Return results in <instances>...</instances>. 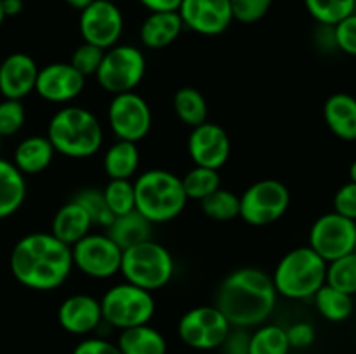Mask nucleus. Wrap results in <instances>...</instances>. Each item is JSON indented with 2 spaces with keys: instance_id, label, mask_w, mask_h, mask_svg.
<instances>
[{
  "instance_id": "obj_1",
  "label": "nucleus",
  "mask_w": 356,
  "mask_h": 354,
  "mask_svg": "<svg viewBox=\"0 0 356 354\" xmlns=\"http://www.w3.org/2000/svg\"><path fill=\"white\" fill-rule=\"evenodd\" d=\"M9 266L23 287L38 292L56 290L73 269L72 246L51 233H30L14 245Z\"/></svg>"
},
{
  "instance_id": "obj_2",
  "label": "nucleus",
  "mask_w": 356,
  "mask_h": 354,
  "mask_svg": "<svg viewBox=\"0 0 356 354\" xmlns=\"http://www.w3.org/2000/svg\"><path fill=\"white\" fill-rule=\"evenodd\" d=\"M277 298V288L270 274L257 267H240L221 281L214 305L232 326L250 328L270 318Z\"/></svg>"
},
{
  "instance_id": "obj_3",
  "label": "nucleus",
  "mask_w": 356,
  "mask_h": 354,
  "mask_svg": "<svg viewBox=\"0 0 356 354\" xmlns=\"http://www.w3.org/2000/svg\"><path fill=\"white\" fill-rule=\"evenodd\" d=\"M47 139L59 155L89 158L103 146V127L92 111L82 106H66L52 115Z\"/></svg>"
},
{
  "instance_id": "obj_4",
  "label": "nucleus",
  "mask_w": 356,
  "mask_h": 354,
  "mask_svg": "<svg viewBox=\"0 0 356 354\" xmlns=\"http://www.w3.org/2000/svg\"><path fill=\"white\" fill-rule=\"evenodd\" d=\"M136 210L152 224L174 221L186 207L181 177L163 169L143 172L134 183Z\"/></svg>"
},
{
  "instance_id": "obj_5",
  "label": "nucleus",
  "mask_w": 356,
  "mask_h": 354,
  "mask_svg": "<svg viewBox=\"0 0 356 354\" xmlns=\"http://www.w3.org/2000/svg\"><path fill=\"white\" fill-rule=\"evenodd\" d=\"M327 262L309 246H298L280 259L271 276L278 295L305 301L325 285Z\"/></svg>"
},
{
  "instance_id": "obj_6",
  "label": "nucleus",
  "mask_w": 356,
  "mask_h": 354,
  "mask_svg": "<svg viewBox=\"0 0 356 354\" xmlns=\"http://www.w3.org/2000/svg\"><path fill=\"white\" fill-rule=\"evenodd\" d=\"M174 259L160 243L148 239L122 252L120 273L127 283L148 292L160 290L174 276Z\"/></svg>"
},
{
  "instance_id": "obj_7",
  "label": "nucleus",
  "mask_w": 356,
  "mask_h": 354,
  "mask_svg": "<svg viewBox=\"0 0 356 354\" xmlns=\"http://www.w3.org/2000/svg\"><path fill=\"white\" fill-rule=\"evenodd\" d=\"M99 302L103 321L118 330L148 325L155 314V298L152 292L127 281L111 287Z\"/></svg>"
},
{
  "instance_id": "obj_8",
  "label": "nucleus",
  "mask_w": 356,
  "mask_h": 354,
  "mask_svg": "<svg viewBox=\"0 0 356 354\" xmlns=\"http://www.w3.org/2000/svg\"><path fill=\"white\" fill-rule=\"evenodd\" d=\"M146 73L145 54L134 45H113L106 49L96 76L97 83L110 94L132 92Z\"/></svg>"
},
{
  "instance_id": "obj_9",
  "label": "nucleus",
  "mask_w": 356,
  "mask_h": 354,
  "mask_svg": "<svg viewBox=\"0 0 356 354\" xmlns=\"http://www.w3.org/2000/svg\"><path fill=\"white\" fill-rule=\"evenodd\" d=\"M291 193L277 179H261L247 187L240 196V217L250 226H268L285 215Z\"/></svg>"
},
{
  "instance_id": "obj_10",
  "label": "nucleus",
  "mask_w": 356,
  "mask_h": 354,
  "mask_svg": "<svg viewBox=\"0 0 356 354\" xmlns=\"http://www.w3.org/2000/svg\"><path fill=\"white\" fill-rule=\"evenodd\" d=\"M73 267L94 280H106L120 273L122 248L108 235L89 233L72 245Z\"/></svg>"
},
{
  "instance_id": "obj_11",
  "label": "nucleus",
  "mask_w": 356,
  "mask_h": 354,
  "mask_svg": "<svg viewBox=\"0 0 356 354\" xmlns=\"http://www.w3.org/2000/svg\"><path fill=\"white\" fill-rule=\"evenodd\" d=\"M229 330L232 325L216 305H198L184 312L177 325L181 340L198 351L221 347Z\"/></svg>"
},
{
  "instance_id": "obj_12",
  "label": "nucleus",
  "mask_w": 356,
  "mask_h": 354,
  "mask_svg": "<svg viewBox=\"0 0 356 354\" xmlns=\"http://www.w3.org/2000/svg\"><path fill=\"white\" fill-rule=\"evenodd\" d=\"M152 110L139 94H115L108 106V124L118 141L139 142L152 128Z\"/></svg>"
},
{
  "instance_id": "obj_13",
  "label": "nucleus",
  "mask_w": 356,
  "mask_h": 354,
  "mask_svg": "<svg viewBox=\"0 0 356 354\" xmlns=\"http://www.w3.org/2000/svg\"><path fill=\"white\" fill-rule=\"evenodd\" d=\"M356 242V221L329 212L313 222L309 229V248L315 250L325 262L353 252Z\"/></svg>"
},
{
  "instance_id": "obj_14",
  "label": "nucleus",
  "mask_w": 356,
  "mask_h": 354,
  "mask_svg": "<svg viewBox=\"0 0 356 354\" xmlns=\"http://www.w3.org/2000/svg\"><path fill=\"white\" fill-rule=\"evenodd\" d=\"M79 24L83 42L106 51L120 40L124 31V16L115 2L94 0L90 6L80 10Z\"/></svg>"
},
{
  "instance_id": "obj_15",
  "label": "nucleus",
  "mask_w": 356,
  "mask_h": 354,
  "mask_svg": "<svg viewBox=\"0 0 356 354\" xmlns=\"http://www.w3.org/2000/svg\"><path fill=\"white\" fill-rule=\"evenodd\" d=\"M177 12L184 26L205 37L225 33L233 23L229 0H183Z\"/></svg>"
},
{
  "instance_id": "obj_16",
  "label": "nucleus",
  "mask_w": 356,
  "mask_h": 354,
  "mask_svg": "<svg viewBox=\"0 0 356 354\" xmlns=\"http://www.w3.org/2000/svg\"><path fill=\"white\" fill-rule=\"evenodd\" d=\"M188 153L195 165L219 170L228 162L232 141L221 125L205 121L191 128L188 137Z\"/></svg>"
},
{
  "instance_id": "obj_17",
  "label": "nucleus",
  "mask_w": 356,
  "mask_h": 354,
  "mask_svg": "<svg viewBox=\"0 0 356 354\" xmlns=\"http://www.w3.org/2000/svg\"><path fill=\"white\" fill-rule=\"evenodd\" d=\"M86 76L80 75L70 62H51L38 69L35 92L49 103H70L82 94Z\"/></svg>"
},
{
  "instance_id": "obj_18",
  "label": "nucleus",
  "mask_w": 356,
  "mask_h": 354,
  "mask_svg": "<svg viewBox=\"0 0 356 354\" xmlns=\"http://www.w3.org/2000/svg\"><path fill=\"white\" fill-rule=\"evenodd\" d=\"M38 66L31 56L14 52L0 62V94L3 99H24L35 90Z\"/></svg>"
},
{
  "instance_id": "obj_19",
  "label": "nucleus",
  "mask_w": 356,
  "mask_h": 354,
  "mask_svg": "<svg viewBox=\"0 0 356 354\" xmlns=\"http://www.w3.org/2000/svg\"><path fill=\"white\" fill-rule=\"evenodd\" d=\"M58 321L63 330L73 335H87L103 321L101 302L92 295L76 294L65 298L58 309Z\"/></svg>"
},
{
  "instance_id": "obj_20",
  "label": "nucleus",
  "mask_w": 356,
  "mask_h": 354,
  "mask_svg": "<svg viewBox=\"0 0 356 354\" xmlns=\"http://www.w3.org/2000/svg\"><path fill=\"white\" fill-rule=\"evenodd\" d=\"M323 120L336 137L356 141V97L346 92L332 94L323 104Z\"/></svg>"
},
{
  "instance_id": "obj_21",
  "label": "nucleus",
  "mask_w": 356,
  "mask_h": 354,
  "mask_svg": "<svg viewBox=\"0 0 356 354\" xmlns=\"http://www.w3.org/2000/svg\"><path fill=\"white\" fill-rule=\"evenodd\" d=\"M184 24L179 12H149L143 21L139 38L148 49H163L177 40Z\"/></svg>"
},
{
  "instance_id": "obj_22",
  "label": "nucleus",
  "mask_w": 356,
  "mask_h": 354,
  "mask_svg": "<svg viewBox=\"0 0 356 354\" xmlns=\"http://www.w3.org/2000/svg\"><path fill=\"white\" fill-rule=\"evenodd\" d=\"M54 153L47 135H30L16 146L13 163L23 176L40 174L51 165Z\"/></svg>"
},
{
  "instance_id": "obj_23",
  "label": "nucleus",
  "mask_w": 356,
  "mask_h": 354,
  "mask_svg": "<svg viewBox=\"0 0 356 354\" xmlns=\"http://www.w3.org/2000/svg\"><path fill=\"white\" fill-rule=\"evenodd\" d=\"M90 228H92V221L87 212L76 201L72 200L56 212L54 219H52L51 235L65 245L72 246L80 242L83 236L89 235Z\"/></svg>"
},
{
  "instance_id": "obj_24",
  "label": "nucleus",
  "mask_w": 356,
  "mask_h": 354,
  "mask_svg": "<svg viewBox=\"0 0 356 354\" xmlns=\"http://www.w3.org/2000/svg\"><path fill=\"white\" fill-rule=\"evenodd\" d=\"M26 198V180L9 160L0 158V221L16 214Z\"/></svg>"
},
{
  "instance_id": "obj_25",
  "label": "nucleus",
  "mask_w": 356,
  "mask_h": 354,
  "mask_svg": "<svg viewBox=\"0 0 356 354\" xmlns=\"http://www.w3.org/2000/svg\"><path fill=\"white\" fill-rule=\"evenodd\" d=\"M153 224L148 219L143 217L138 210H132L125 215H118L108 226V236L117 243L124 252L125 248L139 245L143 242L152 239Z\"/></svg>"
},
{
  "instance_id": "obj_26",
  "label": "nucleus",
  "mask_w": 356,
  "mask_h": 354,
  "mask_svg": "<svg viewBox=\"0 0 356 354\" xmlns=\"http://www.w3.org/2000/svg\"><path fill=\"white\" fill-rule=\"evenodd\" d=\"M122 354H167V340L149 325L122 330L117 342Z\"/></svg>"
},
{
  "instance_id": "obj_27",
  "label": "nucleus",
  "mask_w": 356,
  "mask_h": 354,
  "mask_svg": "<svg viewBox=\"0 0 356 354\" xmlns=\"http://www.w3.org/2000/svg\"><path fill=\"white\" fill-rule=\"evenodd\" d=\"M103 167L110 179H131L139 167L138 142L117 139L104 153Z\"/></svg>"
},
{
  "instance_id": "obj_28",
  "label": "nucleus",
  "mask_w": 356,
  "mask_h": 354,
  "mask_svg": "<svg viewBox=\"0 0 356 354\" xmlns=\"http://www.w3.org/2000/svg\"><path fill=\"white\" fill-rule=\"evenodd\" d=\"M172 106L177 118L188 127L193 128L207 121V101H205L204 94L193 87H183V89L176 90Z\"/></svg>"
},
{
  "instance_id": "obj_29",
  "label": "nucleus",
  "mask_w": 356,
  "mask_h": 354,
  "mask_svg": "<svg viewBox=\"0 0 356 354\" xmlns=\"http://www.w3.org/2000/svg\"><path fill=\"white\" fill-rule=\"evenodd\" d=\"M313 298H315L316 311L332 323L346 321L355 309L353 295L344 294L327 283L313 295Z\"/></svg>"
},
{
  "instance_id": "obj_30",
  "label": "nucleus",
  "mask_w": 356,
  "mask_h": 354,
  "mask_svg": "<svg viewBox=\"0 0 356 354\" xmlns=\"http://www.w3.org/2000/svg\"><path fill=\"white\" fill-rule=\"evenodd\" d=\"M181 183H183V189L188 200L191 198V200L202 201L221 187V176H219V170L195 165L193 169L184 174V177H181Z\"/></svg>"
},
{
  "instance_id": "obj_31",
  "label": "nucleus",
  "mask_w": 356,
  "mask_h": 354,
  "mask_svg": "<svg viewBox=\"0 0 356 354\" xmlns=\"http://www.w3.org/2000/svg\"><path fill=\"white\" fill-rule=\"evenodd\" d=\"M309 16L322 26H336L356 12V0H305Z\"/></svg>"
},
{
  "instance_id": "obj_32",
  "label": "nucleus",
  "mask_w": 356,
  "mask_h": 354,
  "mask_svg": "<svg viewBox=\"0 0 356 354\" xmlns=\"http://www.w3.org/2000/svg\"><path fill=\"white\" fill-rule=\"evenodd\" d=\"M287 333L278 325H263L250 333L249 354H289Z\"/></svg>"
},
{
  "instance_id": "obj_33",
  "label": "nucleus",
  "mask_w": 356,
  "mask_h": 354,
  "mask_svg": "<svg viewBox=\"0 0 356 354\" xmlns=\"http://www.w3.org/2000/svg\"><path fill=\"white\" fill-rule=\"evenodd\" d=\"M202 210L209 219L218 222H228L235 217H240V196L233 191L219 187L214 193L200 201Z\"/></svg>"
},
{
  "instance_id": "obj_34",
  "label": "nucleus",
  "mask_w": 356,
  "mask_h": 354,
  "mask_svg": "<svg viewBox=\"0 0 356 354\" xmlns=\"http://www.w3.org/2000/svg\"><path fill=\"white\" fill-rule=\"evenodd\" d=\"M325 283L344 294L356 295V253L339 257L336 260L327 262Z\"/></svg>"
},
{
  "instance_id": "obj_35",
  "label": "nucleus",
  "mask_w": 356,
  "mask_h": 354,
  "mask_svg": "<svg viewBox=\"0 0 356 354\" xmlns=\"http://www.w3.org/2000/svg\"><path fill=\"white\" fill-rule=\"evenodd\" d=\"M73 201H76L87 212V215L92 221V226H101V228L108 229V226L113 222L115 215L108 208L103 189H97V187H83V189H80L73 196Z\"/></svg>"
},
{
  "instance_id": "obj_36",
  "label": "nucleus",
  "mask_w": 356,
  "mask_h": 354,
  "mask_svg": "<svg viewBox=\"0 0 356 354\" xmlns=\"http://www.w3.org/2000/svg\"><path fill=\"white\" fill-rule=\"evenodd\" d=\"M103 194L115 217L136 210L134 183H131V179H110L104 186Z\"/></svg>"
},
{
  "instance_id": "obj_37",
  "label": "nucleus",
  "mask_w": 356,
  "mask_h": 354,
  "mask_svg": "<svg viewBox=\"0 0 356 354\" xmlns=\"http://www.w3.org/2000/svg\"><path fill=\"white\" fill-rule=\"evenodd\" d=\"M26 120V111L21 101L3 99L0 101V137H9L23 128Z\"/></svg>"
},
{
  "instance_id": "obj_38",
  "label": "nucleus",
  "mask_w": 356,
  "mask_h": 354,
  "mask_svg": "<svg viewBox=\"0 0 356 354\" xmlns=\"http://www.w3.org/2000/svg\"><path fill=\"white\" fill-rule=\"evenodd\" d=\"M103 56H104L103 49L83 42L82 45H79V47L75 49L70 65H72L80 75L92 76L96 75L97 69H99L101 61H103Z\"/></svg>"
},
{
  "instance_id": "obj_39",
  "label": "nucleus",
  "mask_w": 356,
  "mask_h": 354,
  "mask_svg": "<svg viewBox=\"0 0 356 354\" xmlns=\"http://www.w3.org/2000/svg\"><path fill=\"white\" fill-rule=\"evenodd\" d=\"M273 0H229L233 19L240 23L252 24L263 19L271 9Z\"/></svg>"
},
{
  "instance_id": "obj_40",
  "label": "nucleus",
  "mask_w": 356,
  "mask_h": 354,
  "mask_svg": "<svg viewBox=\"0 0 356 354\" xmlns=\"http://www.w3.org/2000/svg\"><path fill=\"white\" fill-rule=\"evenodd\" d=\"M334 28V40L341 52L356 58V12L344 17Z\"/></svg>"
},
{
  "instance_id": "obj_41",
  "label": "nucleus",
  "mask_w": 356,
  "mask_h": 354,
  "mask_svg": "<svg viewBox=\"0 0 356 354\" xmlns=\"http://www.w3.org/2000/svg\"><path fill=\"white\" fill-rule=\"evenodd\" d=\"M334 212L356 221V184L348 183L337 189L334 196Z\"/></svg>"
},
{
  "instance_id": "obj_42",
  "label": "nucleus",
  "mask_w": 356,
  "mask_h": 354,
  "mask_svg": "<svg viewBox=\"0 0 356 354\" xmlns=\"http://www.w3.org/2000/svg\"><path fill=\"white\" fill-rule=\"evenodd\" d=\"M285 333H287V340L291 349H306V347L312 346L315 342V328L313 325L306 321H299L291 325L289 328H285Z\"/></svg>"
},
{
  "instance_id": "obj_43",
  "label": "nucleus",
  "mask_w": 356,
  "mask_h": 354,
  "mask_svg": "<svg viewBox=\"0 0 356 354\" xmlns=\"http://www.w3.org/2000/svg\"><path fill=\"white\" fill-rule=\"evenodd\" d=\"M245 330L247 328L232 326L229 333L226 335L225 342L221 344L222 354H249L250 335Z\"/></svg>"
},
{
  "instance_id": "obj_44",
  "label": "nucleus",
  "mask_w": 356,
  "mask_h": 354,
  "mask_svg": "<svg viewBox=\"0 0 356 354\" xmlns=\"http://www.w3.org/2000/svg\"><path fill=\"white\" fill-rule=\"evenodd\" d=\"M72 354H122L117 344L104 339H86L73 349Z\"/></svg>"
},
{
  "instance_id": "obj_45",
  "label": "nucleus",
  "mask_w": 356,
  "mask_h": 354,
  "mask_svg": "<svg viewBox=\"0 0 356 354\" xmlns=\"http://www.w3.org/2000/svg\"><path fill=\"white\" fill-rule=\"evenodd\" d=\"M183 0H139L149 12H177Z\"/></svg>"
},
{
  "instance_id": "obj_46",
  "label": "nucleus",
  "mask_w": 356,
  "mask_h": 354,
  "mask_svg": "<svg viewBox=\"0 0 356 354\" xmlns=\"http://www.w3.org/2000/svg\"><path fill=\"white\" fill-rule=\"evenodd\" d=\"M2 9L6 17L17 16L23 10V0H2Z\"/></svg>"
},
{
  "instance_id": "obj_47",
  "label": "nucleus",
  "mask_w": 356,
  "mask_h": 354,
  "mask_svg": "<svg viewBox=\"0 0 356 354\" xmlns=\"http://www.w3.org/2000/svg\"><path fill=\"white\" fill-rule=\"evenodd\" d=\"M65 2L68 3L70 7H73V9L83 10L87 6H90V3H92L94 0H65Z\"/></svg>"
},
{
  "instance_id": "obj_48",
  "label": "nucleus",
  "mask_w": 356,
  "mask_h": 354,
  "mask_svg": "<svg viewBox=\"0 0 356 354\" xmlns=\"http://www.w3.org/2000/svg\"><path fill=\"white\" fill-rule=\"evenodd\" d=\"M350 183L356 184V160L350 165Z\"/></svg>"
},
{
  "instance_id": "obj_49",
  "label": "nucleus",
  "mask_w": 356,
  "mask_h": 354,
  "mask_svg": "<svg viewBox=\"0 0 356 354\" xmlns=\"http://www.w3.org/2000/svg\"><path fill=\"white\" fill-rule=\"evenodd\" d=\"M3 19H6V14H3V9H2V0H0V26H2Z\"/></svg>"
},
{
  "instance_id": "obj_50",
  "label": "nucleus",
  "mask_w": 356,
  "mask_h": 354,
  "mask_svg": "<svg viewBox=\"0 0 356 354\" xmlns=\"http://www.w3.org/2000/svg\"><path fill=\"white\" fill-rule=\"evenodd\" d=\"M353 252L356 253V242H355V248H353Z\"/></svg>"
},
{
  "instance_id": "obj_51",
  "label": "nucleus",
  "mask_w": 356,
  "mask_h": 354,
  "mask_svg": "<svg viewBox=\"0 0 356 354\" xmlns=\"http://www.w3.org/2000/svg\"><path fill=\"white\" fill-rule=\"evenodd\" d=\"M108 2H117V0H108Z\"/></svg>"
},
{
  "instance_id": "obj_52",
  "label": "nucleus",
  "mask_w": 356,
  "mask_h": 354,
  "mask_svg": "<svg viewBox=\"0 0 356 354\" xmlns=\"http://www.w3.org/2000/svg\"><path fill=\"white\" fill-rule=\"evenodd\" d=\"M0 62H2V59H0Z\"/></svg>"
},
{
  "instance_id": "obj_53",
  "label": "nucleus",
  "mask_w": 356,
  "mask_h": 354,
  "mask_svg": "<svg viewBox=\"0 0 356 354\" xmlns=\"http://www.w3.org/2000/svg\"><path fill=\"white\" fill-rule=\"evenodd\" d=\"M0 139H2V137H0Z\"/></svg>"
}]
</instances>
